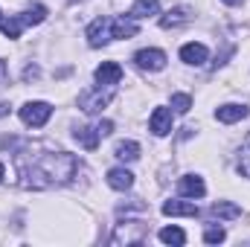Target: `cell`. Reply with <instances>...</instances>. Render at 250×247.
Listing matches in <instances>:
<instances>
[{"label":"cell","instance_id":"cell-1","mask_svg":"<svg viewBox=\"0 0 250 247\" xmlns=\"http://www.w3.org/2000/svg\"><path fill=\"white\" fill-rule=\"evenodd\" d=\"M15 166L21 184L26 189H50L59 184H70L79 172V160L67 151H56L50 145H23L15 154Z\"/></svg>","mask_w":250,"mask_h":247},{"label":"cell","instance_id":"cell-2","mask_svg":"<svg viewBox=\"0 0 250 247\" xmlns=\"http://www.w3.org/2000/svg\"><path fill=\"white\" fill-rule=\"evenodd\" d=\"M111 99H114V84H105V90L96 87V90L82 93V96H79V108H82L87 117H93V114H99L105 105H111Z\"/></svg>","mask_w":250,"mask_h":247},{"label":"cell","instance_id":"cell-3","mask_svg":"<svg viewBox=\"0 0 250 247\" xmlns=\"http://www.w3.org/2000/svg\"><path fill=\"white\" fill-rule=\"evenodd\" d=\"M50 117H53V108H50L47 102H26V105L21 108V120H23L26 125H32V128L47 125Z\"/></svg>","mask_w":250,"mask_h":247},{"label":"cell","instance_id":"cell-4","mask_svg":"<svg viewBox=\"0 0 250 247\" xmlns=\"http://www.w3.org/2000/svg\"><path fill=\"white\" fill-rule=\"evenodd\" d=\"M114 38V32H111V18H96L90 26H87V44L90 47H102V44H108Z\"/></svg>","mask_w":250,"mask_h":247},{"label":"cell","instance_id":"cell-5","mask_svg":"<svg viewBox=\"0 0 250 247\" xmlns=\"http://www.w3.org/2000/svg\"><path fill=\"white\" fill-rule=\"evenodd\" d=\"M134 62L140 70H163L166 67V53L163 50H140L134 56Z\"/></svg>","mask_w":250,"mask_h":247},{"label":"cell","instance_id":"cell-6","mask_svg":"<svg viewBox=\"0 0 250 247\" xmlns=\"http://www.w3.org/2000/svg\"><path fill=\"white\" fill-rule=\"evenodd\" d=\"M192 21V9L189 6H175V9H169L163 18H160V26L163 29H178V26H184Z\"/></svg>","mask_w":250,"mask_h":247},{"label":"cell","instance_id":"cell-7","mask_svg":"<svg viewBox=\"0 0 250 247\" xmlns=\"http://www.w3.org/2000/svg\"><path fill=\"white\" fill-rule=\"evenodd\" d=\"M148 128H151V134L166 137V134L172 131V111H169V108H154V114H151V120H148Z\"/></svg>","mask_w":250,"mask_h":247},{"label":"cell","instance_id":"cell-8","mask_svg":"<svg viewBox=\"0 0 250 247\" xmlns=\"http://www.w3.org/2000/svg\"><path fill=\"white\" fill-rule=\"evenodd\" d=\"M96 82L105 87V84H120L123 82V67L117 62H105L96 67Z\"/></svg>","mask_w":250,"mask_h":247},{"label":"cell","instance_id":"cell-9","mask_svg":"<svg viewBox=\"0 0 250 247\" xmlns=\"http://www.w3.org/2000/svg\"><path fill=\"white\" fill-rule=\"evenodd\" d=\"M178 192H181V195H187V198H204L207 186H204V181H201L198 175H187V178H181V181H178Z\"/></svg>","mask_w":250,"mask_h":247},{"label":"cell","instance_id":"cell-10","mask_svg":"<svg viewBox=\"0 0 250 247\" xmlns=\"http://www.w3.org/2000/svg\"><path fill=\"white\" fill-rule=\"evenodd\" d=\"M163 215H189V218H198V206L192 201H166L163 204Z\"/></svg>","mask_w":250,"mask_h":247},{"label":"cell","instance_id":"cell-11","mask_svg":"<svg viewBox=\"0 0 250 247\" xmlns=\"http://www.w3.org/2000/svg\"><path fill=\"white\" fill-rule=\"evenodd\" d=\"M207 47L204 44H187V47H181V59L187 64H192V67H201V64L207 62Z\"/></svg>","mask_w":250,"mask_h":247},{"label":"cell","instance_id":"cell-12","mask_svg":"<svg viewBox=\"0 0 250 247\" xmlns=\"http://www.w3.org/2000/svg\"><path fill=\"white\" fill-rule=\"evenodd\" d=\"M111 32H114V38H134L140 32V26L131 18H114L111 21Z\"/></svg>","mask_w":250,"mask_h":247},{"label":"cell","instance_id":"cell-13","mask_svg":"<svg viewBox=\"0 0 250 247\" xmlns=\"http://www.w3.org/2000/svg\"><path fill=\"white\" fill-rule=\"evenodd\" d=\"M108 186L117 189V192H125V189L134 186V175H131L128 169H111V172H108Z\"/></svg>","mask_w":250,"mask_h":247},{"label":"cell","instance_id":"cell-14","mask_svg":"<svg viewBox=\"0 0 250 247\" xmlns=\"http://www.w3.org/2000/svg\"><path fill=\"white\" fill-rule=\"evenodd\" d=\"M73 137H76V143H79V145H84L87 151H93V148L99 145V131H96V128H87V125H79V128L73 131Z\"/></svg>","mask_w":250,"mask_h":247},{"label":"cell","instance_id":"cell-15","mask_svg":"<svg viewBox=\"0 0 250 247\" xmlns=\"http://www.w3.org/2000/svg\"><path fill=\"white\" fill-rule=\"evenodd\" d=\"M215 117H218V123H239V120H245L248 117V108L245 105H221L218 111H215Z\"/></svg>","mask_w":250,"mask_h":247},{"label":"cell","instance_id":"cell-16","mask_svg":"<svg viewBox=\"0 0 250 247\" xmlns=\"http://www.w3.org/2000/svg\"><path fill=\"white\" fill-rule=\"evenodd\" d=\"M160 12V0H137L134 6H131V18L137 21V18H151V15H157Z\"/></svg>","mask_w":250,"mask_h":247},{"label":"cell","instance_id":"cell-17","mask_svg":"<svg viewBox=\"0 0 250 247\" xmlns=\"http://www.w3.org/2000/svg\"><path fill=\"white\" fill-rule=\"evenodd\" d=\"M209 215H212V218H239V215H242V206H236V204H230V201H218V204H212Z\"/></svg>","mask_w":250,"mask_h":247},{"label":"cell","instance_id":"cell-18","mask_svg":"<svg viewBox=\"0 0 250 247\" xmlns=\"http://www.w3.org/2000/svg\"><path fill=\"white\" fill-rule=\"evenodd\" d=\"M117 157L120 160H125V163H134L137 157H140V145L134 143V140H123V143H117Z\"/></svg>","mask_w":250,"mask_h":247},{"label":"cell","instance_id":"cell-19","mask_svg":"<svg viewBox=\"0 0 250 247\" xmlns=\"http://www.w3.org/2000/svg\"><path fill=\"white\" fill-rule=\"evenodd\" d=\"M44 21H47V6H41V3H35L23 12V23H29V26H38Z\"/></svg>","mask_w":250,"mask_h":247},{"label":"cell","instance_id":"cell-20","mask_svg":"<svg viewBox=\"0 0 250 247\" xmlns=\"http://www.w3.org/2000/svg\"><path fill=\"white\" fill-rule=\"evenodd\" d=\"M160 242L163 245H184L187 242V233L181 227H163L160 230Z\"/></svg>","mask_w":250,"mask_h":247},{"label":"cell","instance_id":"cell-21","mask_svg":"<svg viewBox=\"0 0 250 247\" xmlns=\"http://www.w3.org/2000/svg\"><path fill=\"white\" fill-rule=\"evenodd\" d=\"M21 26H23V18H3L0 21V29L6 38H21Z\"/></svg>","mask_w":250,"mask_h":247},{"label":"cell","instance_id":"cell-22","mask_svg":"<svg viewBox=\"0 0 250 247\" xmlns=\"http://www.w3.org/2000/svg\"><path fill=\"white\" fill-rule=\"evenodd\" d=\"M239 172L245 175V178H250V137H248V143L242 145V151H239Z\"/></svg>","mask_w":250,"mask_h":247},{"label":"cell","instance_id":"cell-23","mask_svg":"<svg viewBox=\"0 0 250 247\" xmlns=\"http://www.w3.org/2000/svg\"><path fill=\"white\" fill-rule=\"evenodd\" d=\"M172 108H175L178 114H187L189 108H192V99H189L187 93H175V96H172Z\"/></svg>","mask_w":250,"mask_h":247},{"label":"cell","instance_id":"cell-24","mask_svg":"<svg viewBox=\"0 0 250 247\" xmlns=\"http://www.w3.org/2000/svg\"><path fill=\"white\" fill-rule=\"evenodd\" d=\"M204 242H207V245L224 242V230H221V227H207V230H204Z\"/></svg>","mask_w":250,"mask_h":247},{"label":"cell","instance_id":"cell-25","mask_svg":"<svg viewBox=\"0 0 250 247\" xmlns=\"http://www.w3.org/2000/svg\"><path fill=\"white\" fill-rule=\"evenodd\" d=\"M96 131H99V137H108V134L114 131V123H111V120H105V123L96 125Z\"/></svg>","mask_w":250,"mask_h":247},{"label":"cell","instance_id":"cell-26","mask_svg":"<svg viewBox=\"0 0 250 247\" xmlns=\"http://www.w3.org/2000/svg\"><path fill=\"white\" fill-rule=\"evenodd\" d=\"M3 79H6V64L0 62V84H3Z\"/></svg>","mask_w":250,"mask_h":247},{"label":"cell","instance_id":"cell-27","mask_svg":"<svg viewBox=\"0 0 250 247\" xmlns=\"http://www.w3.org/2000/svg\"><path fill=\"white\" fill-rule=\"evenodd\" d=\"M224 3H227V6H239L242 0H224Z\"/></svg>","mask_w":250,"mask_h":247},{"label":"cell","instance_id":"cell-28","mask_svg":"<svg viewBox=\"0 0 250 247\" xmlns=\"http://www.w3.org/2000/svg\"><path fill=\"white\" fill-rule=\"evenodd\" d=\"M3 175H6V166H3V163H0V181H3Z\"/></svg>","mask_w":250,"mask_h":247}]
</instances>
